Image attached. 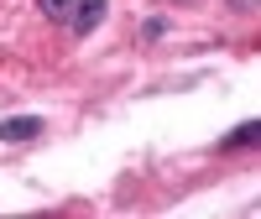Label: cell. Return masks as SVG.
<instances>
[{"instance_id":"6da1fadb","label":"cell","mask_w":261,"mask_h":219,"mask_svg":"<svg viewBox=\"0 0 261 219\" xmlns=\"http://www.w3.org/2000/svg\"><path fill=\"white\" fill-rule=\"evenodd\" d=\"M105 16H110V0H73L68 6V26H73V37H94L105 26Z\"/></svg>"},{"instance_id":"7a4b0ae2","label":"cell","mask_w":261,"mask_h":219,"mask_svg":"<svg viewBox=\"0 0 261 219\" xmlns=\"http://www.w3.org/2000/svg\"><path fill=\"white\" fill-rule=\"evenodd\" d=\"M37 136H42V115H11V120H0V141H6V146L37 141Z\"/></svg>"},{"instance_id":"3957f363","label":"cell","mask_w":261,"mask_h":219,"mask_svg":"<svg viewBox=\"0 0 261 219\" xmlns=\"http://www.w3.org/2000/svg\"><path fill=\"white\" fill-rule=\"evenodd\" d=\"M256 141H261V120H246V125H235L220 141V151H241V146H256Z\"/></svg>"},{"instance_id":"277c9868","label":"cell","mask_w":261,"mask_h":219,"mask_svg":"<svg viewBox=\"0 0 261 219\" xmlns=\"http://www.w3.org/2000/svg\"><path fill=\"white\" fill-rule=\"evenodd\" d=\"M162 37H167V21L162 16H146L141 21V42H162Z\"/></svg>"},{"instance_id":"5b68a950","label":"cell","mask_w":261,"mask_h":219,"mask_svg":"<svg viewBox=\"0 0 261 219\" xmlns=\"http://www.w3.org/2000/svg\"><path fill=\"white\" fill-rule=\"evenodd\" d=\"M68 6H73V0H37V11L53 16V21H68Z\"/></svg>"},{"instance_id":"8992f818","label":"cell","mask_w":261,"mask_h":219,"mask_svg":"<svg viewBox=\"0 0 261 219\" xmlns=\"http://www.w3.org/2000/svg\"><path fill=\"white\" fill-rule=\"evenodd\" d=\"M230 11H235V16H251V11H256V0H230Z\"/></svg>"}]
</instances>
